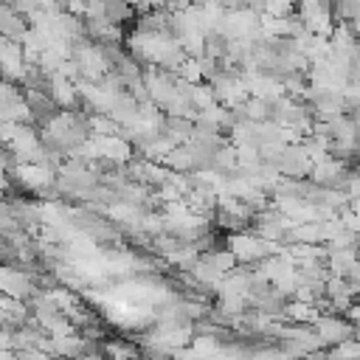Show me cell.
Masks as SVG:
<instances>
[{"mask_svg": "<svg viewBox=\"0 0 360 360\" xmlns=\"http://www.w3.org/2000/svg\"><path fill=\"white\" fill-rule=\"evenodd\" d=\"M132 14H135V8L129 3H124V0H104V20L110 25H124L127 20H132Z\"/></svg>", "mask_w": 360, "mask_h": 360, "instance_id": "1", "label": "cell"}, {"mask_svg": "<svg viewBox=\"0 0 360 360\" xmlns=\"http://www.w3.org/2000/svg\"><path fill=\"white\" fill-rule=\"evenodd\" d=\"M222 6H225V11H231V8H242L245 6V0H219Z\"/></svg>", "mask_w": 360, "mask_h": 360, "instance_id": "2", "label": "cell"}, {"mask_svg": "<svg viewBox=\"0 0 360 360\" xmlns=\"http://www.w3.org/2000/svg\"><path fill=\"white\" fill-rule=\"evenodd\" d=\"M124 3H129V6H132V8H135V6H138V0H124Z\"/></svg>", "mask_w": 360, "mask_h": 360, "instance_id": "3", "label": "cell"}]
</instances>
